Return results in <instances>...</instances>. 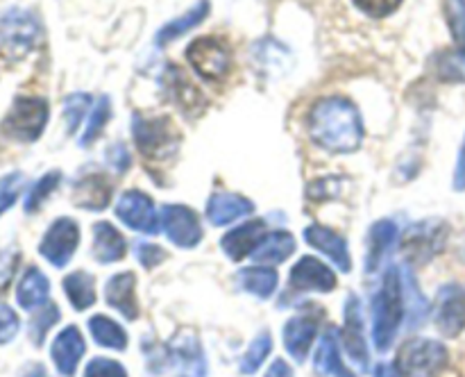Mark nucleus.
I'll return each mask as SVG.
<instances>
[{
  "label": "nucleus",
  "mask_w": 465,
  "mask_h": 377,
  "mask_svg": "<svg viewBox=\"0 0 465 377\" xmlns=\"http://www.w3.org/2000/svg\"><path fill=\"white\" fill-rule=\"evenodd\" d=\"M64 291H66V298L71 300L73 307L77 312H84L86 307L95 303V289H94V277L84 271H75L71 275H66L64 280Z\"/></svg>",
  "instance_id": "31"
},
{
  "label": "nucleus",
  "mask_w": 465,
  "mask_h": 377,
  "mask_svg": "<svg viewBox=\"0 0 465 377\" xmlns=\"http://www.w3.org/2000/svg\"><path fill=\"white\" fill-rule=\"evenodd\" d=\"M295 250V239L289 232H271L266 234V239L257 245V250L252 253L254 262L262 263H282L284 259H289Z\"/></svg>",
  "instance_id": "28"
},
{
  "label": "nucleus",
  "mask_w": 465,
  "mask_h": 377,
  "mask_svg": "<svg viewBox=\"0 0 465 377\" xmlns=\"http://www.w3.org/2000/svg\"><path fill=\"white\" fill-rule=\"evenodd\" d=\"M398 241V225L393 221H377L371 230V239H368V257H366V271L375 273L380 268L384 254L393 248Z\"/></svg>",
  "instance_id": "24"
},
{
  "label": "nucleus",
  "mask_w": 465,
  "mask_h": 377,
  "mask_svg": "<svg viewBox=\"0 0 465 377\" xmlns=\"http://www.w3.org/2000/svg\"><path fill=\"white\" fill-rule=\"evenodd\" d=\"M116 216L141 234H157L159 227H162V218L154 212L153 200L141 191H125L118 198Z\"/></svg>",
  "instance_id": "9"
},
{
  "label": "nucleus",
  "mask_w": 465,
  "mask_h": 377,
  "mask_svg": "<svg viewBox=\"0 0 465 377\" xmlns=\"http://www.w3.org/2000/svg\"><path fill=\"white\" fill-rule=\"evenodd\" d=\"M84 377H127V372L125 368L118 362H114V359L95 357L91 359L89 366H86Z\"/></svg>",
  "instance_id": "42"
},
{
  "label": "nucleus",
  "mask_w": 465,
  "mask_h": 377,
  "mask_svg": "<svg viewBox=\"0 0 465 377\" xmlns=\"http://www.w3.org/2000/svg\"><path fill=\"white\" fill-rule=\"evenodd\" d=\"M375 377H402V372H400V368L393 366V363H380V366L375 368Z\"/></svg>",
  "instance_id": "48"
},
{
  "label": "nucleus",
  "mask_w": 465,
  "mask_h": 377,
  "mask_svg": "<svg viewBox=\"0 0 465 377\" xmlns=\"http://www.w3.org/2000/svg\"><path fill=\"white\" fill-rule=\"evenodd\" d=\"M127 243L121 232L112 223H95L94 225V257L100 263H114L125 257Z\"/></svg>",
  "instance_id": "22"
},
{
  "label": "nucleus",
  "mask_w": 465,
  "mask_h": 377,
  "mask_svg": "<svg viewBox=\"0 0 465 377\" xmlns=\"http://www.w3.org/2000/svg\"><path fill=\"white\" fill-rule=\"evenodd\" d=\"M434 318L445 336H459L465 330V289L461 284H448L436 295Z\"/></svg>",
  "instance_id": "11"
},
{
  "label": "nucleus",
  "mask_w": 465,
  "mask_h": 377,
  "mask_svg": "<svg viewBox=\"0 0 465 377\" xmlns=\"http://www.w3.org/2000/svg\"><path fill=\"white\" fill-rule=\"evenodd\" d=\"M23 377H48V372H45L44 366H39V363H36V366L27 368V372Z\"/></svg>",
  "instance_id": "49"
},
{
  "label": "nucleus",
  "mask_w": 465,
  "mask_h": 377,
  "mask_svg": "<svg viewBox=\"0 0 465 377\" xmlns=\"http://www.w3.org/2000/svg\"><path fill=\"white\" fill-rule=\"evenodd\" d=\"M316 321L312 316H295L284 325V348L295 362L307 359L309 348L316 339Z\"/></svg>",
  "instance_id": "20"
},
{
  "label": "nucleus",
  "mask_w": 465,
  "mask_h": 377,
  "mask_svg": "<svg viewBox=\"0 0 465 377\" xmlns=\"http://www.w3.org/2000/svg\"><path fill=\"white\" fill-rule=\"evenodd\" d=\"M18 332V316L12 307L0 304V345L9 343Z\"/></svg>",
  "instance_id": "43"
},
{
  "label": "nucleus",
  "mask_w": 465,
  "mask_h": 377,
  "mask_svg": "<svg viewBox=\"0 0 465 377\" xmlns=\"http://www.w3.org/2000/svg\"><path fill=\"white\" fill-rule=\"evenodd\" d=\"M439 75L443 80H452V82H465V55L461 53H443L439 57Z\"/></svg>",
  "instance_id": "38"
},
{
  "label": "nucleus",
  "mask_w": 465,
  "mask_h": 377,
  "mask_svg": "<svg viewBox=\"0 0 465 377\" xmlns=\"http://www.w3.org/2000/svg\"><path fill=\"white\" fill-rule=\"evenodd\" d=\"M41 25L27 9L12 7L0 16V57L16 62L36 45Z\"/></svg>",
  "instance_id": "3"
},
{
  "label": "nucleus",
  "mask_w": 465,
  "mask_h": 377,
  "mask_svg": "<svg viewBox=\"0 0 465 377\" xmlns=\"http://www.w3.org/2000/svg\"><path fill=\"white\" fill-rule=\"evenodd\" d=\"M59 180H62V173H59V171L45 173V175L41 177V180L36 182L35 186H32L30 193H27V198H25V212H27V213L36 212V209H39L41 204H44L45 200H48V195L53 193L54 189H57Z\"/></svg>",
  "instance_id": "35"
},
{
  "label": "nucleus",
  "mask_w": 465,
  "mask_h": 377,
  "mask_svg": "<svg viewBox=\"0 0 465 377\" xmlns=\"http://www.w3.org/2000/svg\"><path fill=\"white\" fill-rule=\"evenodd\" d=\"M307 127L313 144L330 153H354L363 139L361 114L341 95L318 100L309 112Z\"/></svg>",
  "instance_id": "1"
},
{
  "label": "nucleus",
  "mask_w": 465,
  "mask_h": 377,
  "mask_svg": "<svg viewBox=\"0 0 465 377\" xmlns=\"http://www.w3.org/2000/svg\"><path fill=\"white\" fill-rule=\"evenodd\" d=\"M443 241V230H436L434 223H425V225H418L409 232L407 239H404V250L413 254V257L425 259L436 254V250H440Z\"/></svg>",
  "instance_id": "26"
},
{
  "label": "nucleus",
  "mask_w": 465,
  "mask_h": 377,
  "mask_svg": "<svg viewBox=\"0 0 465 377\" xmlns=\"http://www.w3.org/2000/svg\"><path fill=\"white\" fill-rule=\"evenodd\" d=\"M50 354H53V362L57 366V371L62 375L71 377L75 372L77 363H80L82 354H84V339H82L80 330L71 325L59 332L57 339L53 341Z\"/></svg>",
  "instance_id": "17"
},
{
  "label": "nucleus",
  "mask_w": 465,
  "mask_h": 377,
  "mask_svg": "<svg viewBox=\"0 0 465 377\" xmlns=\"http://www.w3.org/2000/svg\"><path fill=\"white\" fill-rule=\"evenodd\" d=\"M343 343L350 357L361 366V371L368 368V345L363 336V313L361 303L357 295H348V303L343 309Z\"/></svg>",
  "instance_id": "12"
},
{
  "label": "nucleus",
  "mask_w": 465,
  "mask_h": 377,
  "mask_svg": "<svg viewBox=\"0 0 465 377\" xmlns=\"http://www.w3.org/2000/svg\"><path fill=\"white\" fill-rule=\"evenodd\" d=\"M266 377H293V371L289 368V363L277 359V362H272L271 371L266 372Z\"/></svg>",
  "instance_id": "47"
},
{
  "label": "nucleus",
  "mask_w": 465,
  "mask_h": 377,
  "mask_svg": "<svg viewBox=\"0 0 465 377\" xmlns=\"http://www.w3.org/2000/svg\"><path fill=\"white\" fill-rule=\"evenodd\" d=\"M454 189H457V191L465 189V139H463V145H461V153H459L457 171H454Z\"/></svg>",
  "instance_id": "46"
},
{
  "label": "nucleus",
  "mask_w": 465,
  "mask_h": 377,
  "mask_svg": "<svg viewBox=\"0 0 465 377\" xmlns=\"http://www.w3.org/2000/svg\"><path fill=\"white\" fill-rule=\"evenodd\" d=\"M23 184H25V180H23L21 173H9V175L0 177V213H5L16 203Z\"/></svg>",
  "instance_id": "40"
},
{
  "label": "nucleus",
  "mask_w": 465,
  "mask_h": 377,
  "mask_svg": "<svg viewBox=\"0 0 465 377\" xmlns=\"http://www.w3.org/2000/svg\"><path fill=\"white\" fill-rule=\"evenodd\" d=\"M163 257H166V254H163V250L159 248V245L136 243V259L143 263V268H154Z\"/></svg>",
  "instance_id": "44"
},
{
  "label": "nucleus",
  "mask_w": 465,
  "mask_h": 377,
  "mask_svg": "<svg viewBox=\"0 0 465 377\" xmlns=\"http://www.w3.org/2000/svg\"><path fill=\"white\" fill-rule=\"evenodd\" d=\"M289 286L293 291H334L336 275L321 259L302 257L291 271Z\"/></svg>",
  "instance_id": "14"
},
{
  "label": "nucleus",
  "mask_w": 465,
  "mask_h": 377,
  "mask_svg": "<svg viewBox=\"0 0 465 377\" xmlns=\"http://www.w3.org/2000/svg\"><path fill=\"white\" fill-rule=\"evenodd\" d=\"M191 66L204 77V80H223L230 73L232 59L225 45L213 36H200L186 48Z\"/></svg>",
  "instance_id": "7"
},
{
  "label": "nucleus",
  "mask_w": 465,
  "mask_h": 377,
  "mask_svg": "<svg viewBox=\"0 0 465 377\" xmlns=\"http://www.w3.org/2000/svg\"><path fill=\"white\" fill-rule=\"evenodd\" d=\"M48 123V103L44 98H32V95H21L14 100L12 109L3 121V134L14 141L30 144L36 141Z\"/></svg>",
  "instance_id": "5"
},
{
  "label": "nucleus",
  "mask_w": 465,
  "mask_h": 377,
  "mask_svg": "<svg viewBox=\"0 0 465 377\" xmlns=\"http://www.w3.org/2000/svg\"><path fill=\"white\" fill-rule=\"evenodd\" d=\"M207 14H209V0H198V3L189 9V12L182 14V16L175 18V21L166 23V25L159 30L157 44L166 45V44H171V41L180 39L182 35H186L189 30L198 27L200 23L207 18Z\"/></svg>",
  "instance_id": "27"
},
{
  "label": "nucleus",
  "mask_w": 465,
  "mask_h": 377,
  "mask_svg": "<svg viewBox=\"0 0 465 377\" xmlns=\"http://www.w3.org/2000/svg\"><path fill=\"white\" fill-rule=\"evenodd\" d=\"M89 104H91V98L86 94H71L66 100H64V118H66V125L71 134L82 123Z\"/></svg>",
  "instance_id": "37"
},
{
  "label": "nucleus",
  "mask_w": 465,
  "mask_h": 377,
  "mask_svg": "<svg viewBox=\"0 0 465 377\" xmlns=\"http://www.w3.org/2000/svg\"><path fill=\"white\" fill-rule=\"evenodd\" d=\"M112 200V184L103 175H89L73 186V203L82 209L100 212Z\"/></svg>",
  "instance_id": "21"
},
{
  "label": "nucleus",
  "mask_w": 465,
  "mask_h": 377,
  "mask_svg": "<svg viewBox=\"0 0 465 377\" xmlns=\"http://www.w3.org/2000/svg\"><path fill=\"white\" fill-rule=\"evenodd\" d=\"M445 14L457 44V53L465 55V0H445Z\"/></svg>",
  "instance_id": "36"
},
{
  "label": "nucleus",
  "mask_w": 465,
  "mask_h": 377,
  "mask_svg": "<svg viewBox=\"0 0 465 377\" xmlns=\"http://www.w3.org/2000/svg\"><path fill=\"white\" fill-rule=\"evenodd\" d=\"M171 359L184 377L207 375V359H204L203 345L191 330L180 332L175 336V341L171 343Z\"/></svg>",
  "instance_id": "13"
},
{
  "label": "nucleus",
  "mask_w": 465,
  "mask_h": 377,
  "mask_svg": "<svg viewBox=\"0 0 465 377\" xmlns=\"http://www.w3.org/2000/svg\"><path fill=\"white\" fill-rule=\"evenodd\" d=\"M134 275L132 273H118L104 286V300H107L109 307L116 309L118 313L127 318V321H134L139 316V304H136V293H134Z\"/></svg>",
  "instance_id": "18"
},
{
  "label": "nucleus",
  "mask_w": 465,
  "mask_h": 377,
  "mask_svg": "<svg viewBox=\"0 0 465 377\" xmlns=\"http://www.w3.org/2000/svg\"><path fill=\"white\" fill-rule=\"evenodd\" d=\"M277 271H272V268H243V271L239 273V284L243 286L248 293L257 295V298H271L272 293H275L277 289Z\"/></svg>",
  "instance_id": "30"
},
{
  "label": "nucleus",
  "mask_w": 465,
  "mask_h": 377,
  "mask_svg": "<svg viewBox=\"0 0 465 377\" xmlns=\"http://www.w3.org/2000/svg\"><path fill=\"white\" fill-rule=\"evenodd\" d=\"M404 313V289L398 268L391 266L381 277L380 291L372 298V341L380 352L393 345Z\"/></svg>",
  "instance_id": "2"
},
{
  "label": "nucleus",
  "mask_w": 465,
  "mask_h": 377,
  "mask_svg": "<svg viewBox=\"0 0 465 377\" xmlns=\"http://www.w3.org/2000/svg\"><path fill=\"white\" fill-rule=\"evenodd\" d=\"M57 321H59V309L54 307V304H45L44 312H39L35 318H32V327H30L32 341H35L36 345L44 343L45 334H48V330Z\"/></svg>",
  "instance_id": "39"
},
{
  "label": "nucleus",
  "mask_w": 465,
  "mask_h": 377,
  "mask_svg": "<svg viewBox=\"0 0 465 377\" xmlns=\"http://www.w3.org/2000/svg\"><path fill=\"white\" fill-rule=\"evenodd\" d=\"M50 282L39 268H27L16 289V300L23 309H35L48 300Z\"/></svg>",
  "instance_id": "25"
},
{
  "label": "nucleus",
  "mask_w": 465,
  "mask_h": 377,
  "mask_svg": "<svg viewBox=\"0 0 465 377\" xmlns=\"http://www.w3.org/2000/svg\"><path fill=\"white\" fill-rule=\"evenodd\" d=\"M89 330L91 336L98 345L103 348H112V350H125L127 348V334L116 321L107 316H94L89 321Z\"/></svg>",
  "instance_id": "32"
},
{
  "label": "nucleus",
  "mask_w": 465,
  "mask_h": 377,
  "mask_svg": "<svg viewBox=\"0 0 465 377\" xmlns=\"http://www.w3.org/2000/svg\"><path fill=\"white\" fill-rule=\"evenodd\" d=\"M354 7L371 18H384L402 5V0H352Z\"/></svg>",
  "instance_id": "41"
},
{
  "label": "nucleus",
  "mask_w": 465,
  "mask_h": 377,
  "mask_svg": "<svg viewBox=\"0 0 465 377\" xmlns=\"http://www.w3.org/2000/svg\"><path fill=\"white\" fill-rule=\"evenodd\" d=\"M166 82H168V89H171L173 98L177 100V104H180L186 114L203 112L204 109L203 94H200L198 86H195L193 82L184 75V73H182V68H175V66L168 68Z\"/></svg>",
  "instance_id": "23"
},
{
  "label": "nucleus",
  "mask_w": 465,
  "mask_h": 377,
  "mask_svg": "<svg viewBox=\"0 0 465 377\" xmlns=\"http://www.w3.org/2000/svg\"><path fill=\"white\" fill-rule=\"evenodd\" d=\"M271 350H272V336L268 334V332H262V334L250 343L248 352H245L243 359H241V371H243L245 375L257 372L259 368H262V363L266 362L268 354H271Z\"/></svg>",
  "instance_id": "34"
},
{
  "label": "nucleus",
  "mask_w": 465,
  "mask_h": 377,
  "mask_svg": "<svg viewBox=\"0 0 465 377\" xmlns=\"http://www.w3.org/2000/svg\"><path fill=\"white\" fill-rule=\"evenodd\" d=\"M254 212V204L243 195L234 193H213L207 203V218L216 227L230 225L239 218L248 216Z\"/></svg>",
  "instance_id": "19"
},
{
  "label": "nucleus",
  "mask_w": 465,
  "mask_h": 377,
  "mask_svg": "<svg viewBox=\"0 0 465 377\" xmlns=\"http://www.w3.org/2000/svg\"><path fill=\"white\" fill-rule=\"evenodd\" d=\"M80 243V227L73 218H57L45 232L44 241L39 245V253L48 259L53 266L62 268L71 262Z\"/></svg>",
  "instance_id": "8"
},
{
  "label": "nucleus",
  "mask_w": 465,
  "mask_h": 377,
  "mask_svg": "<svg viewBox=\"0 0 465 377\" xmlns=\"http://www.w3.org/2000/svg\"><path fill=\"white\" fill-rule=\"evenodd\" d=\"M395 366L404 377H440L448 366V348L431 339L409 341L400 348Z\"/></svg>",
  "instance_id": "4"
},
{
  "label": "nucleus",
  "mask_w": 465,
  "mask_h": 377,
  "mask_svg": "<svg viewBox=\"0 0 465 377\" xmlns=\"http://www.w3.org/2000/svg\"><path fill=\"white\" fill-rule=\"evenodd\" d=\"M313 368H316V372L321 377H327V375L339 377L341 372L345 371L343 362H341L339 334H336V330H327L325 334H322V341H321V345H318Z\"/></svg>",
  "instance_id": "29"
},
{
  "label": "nucleus",
  "mask_w": 465,
  "mask_h": 377,
  "mask_svg": "<svg viewBox=\"0 0 465 377\" xmlns=\"http://www.w3.org/2000/svg\"><path fill=\"white\" fill-rule=\"evenodd\" d=\"M263 239H266V223H263L262 218H257V221L243 223V225L227 232V234L223 236L221 245L223 250H225L227 257L234 259V262H241V259H245L248 254H252Z\"/></svg>",
  "instance_id": "15"
},
{
  "label": "nucleus",
  "mask_w": 465,
  "mask_h": 377,
  "mask_svg": "<svg viewBox=\"0 0 465 377\" xmlns=\"http://www.w3.org/2000/svg\"><path fill=\"white\" fill-rule=\"evenodd\" d=\"M109 116H112V103H109L107 95H100L95 107L91 109L89 121H86V127H84V134L80 136V145L94 144V141L100 136V132L104 130V125H107Z\"/></svg>",
  "instance_id": "33"
},
{
  "label": "nucleus",
  "mask_w": 465,
  "mask_h": 377,
  "mask_svg": "<svg viewBox=\"0 0 465 377\" xmlns=\"http://www.w3.org/2000/svg\"><path fill=\"white\" fill-rule=\"evenodd\" d=\"M107 157L112 159L109 164H112L116 171H127V166H130V153L125 150V145H114L107 153Z\"/></svg>",
  "instance_id": "45"
},
{
  "label": "nucleus",
  "mask_w": 465,
  "mask_h": 377,
  "mask_svg": "<svg viewBox=\"0 0 465 377\" xmlns=\"http://www.w3.org/2000/svg\"><path fill=\"white\" fill-rule=\"evenodd\" d=\"M163 234L180 248H195L203 239V227L193 209L184 204H166L162 209Z\"/></svg>",
  "instance_id": "10"
},
{
  "label": "nucleus",
  "mask_w": 465,
  "mask_h": 377,
  "mask_svg": "<svg viewBox=\"0 0 465 377\" xmlns=\"http://www.w3.org/2000/svg\"><path fill=\"white\" fill-rule=\"evenodd\" d=\"M134 139L141 153L150 159V162H162L175 154L177 145H180V134H177L175 125L171 118H141L134 116Z\"/></svg>",
  "instance_id": "6"
},
{
  "label": "nucleus",
  "mask_w": 465,
  "mask_h": 377,
  "mask_svg": "<svg viewBox=\"0 0 465 377\" xmlns=\"http://www.w3.org/2000/svg\"><path fill=\"white\" fill-rule=\"evenodd\" d=\"M304 241H307L312 248L321 250L325 253L336 266L341 268L343 273H350L352 268V262H350V250H348V241L343 239L341 234H336L334 230L325 225H309L304 230Z\"/></svg>",
  "instance_id": "16"
}]
</instances>
